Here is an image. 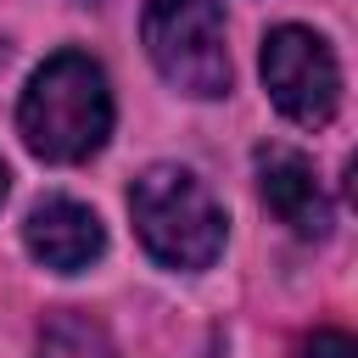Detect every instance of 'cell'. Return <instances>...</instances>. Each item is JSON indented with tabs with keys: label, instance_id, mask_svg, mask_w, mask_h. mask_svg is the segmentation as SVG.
<instances>
[{
	"label": "cell",
	"instance_id": "3",
	"mask_svg": "<svg viewBox=\"0 0 358 358\" xmlns=\"http://www.w3.org/2000/svg\"><path fill=\"white\" fill-rule=\"evenodd\" d=\"M145 50L157 73L196 101L229 90V50H224V11L218 0H145L140 17Z\"/></svg>",
	"mask_w": 358,
	"mask_h": 358
},
{
	"label": "cell",
	"instance_id": "8",
	"mask_svg": "<svg viewBox=\"0 0 358 358\" xmlns=\"http://www.w3.org/2000/svg\"><path fill=\"white\" fill-rule=\"evenodd\" d=\"M302 358H358V347H352V336H341V330H319V336L302 347Z\"/></svg>",
	"mask_w": 358,
	"mask_h": 358
},
{
	"label": "cell",
	"instance_id": "6",
	"mask_svg": "<svg viewBox=\"0 0 358 358\" xmlns=\"http://www.w3.org/2000/svg\"><path fill=\"white\" fill-rule=\"evenodd\" d=\"M22 241H28V252H34L45 268H56V274H78L84 263H95V257L106 252L101 218H95L84 201H67V196L39 201V207L28 213V224H22Z\"/></svg>",
	"mask_w": 358,
	"mask_h": 358
},
{
	"label": "cell",
	"instance_id": "9",
	"mask_svg": "<svg viewBox=\"0 0 358 358\" xmlns=\"http://www.w3.org/2000/svg\"><path fill=\"white\" fill-rule=\"evenodd\" d=\"M0 201H6V162H0Z\"/></svg>",
	"mask_w": 358,
	"mask_h": 358
},
{
	"label": "cell",
	"instance_id": "2",
	"mask_svg": "<svg viewBox=\"0 0 358 358\" xmlns=\"http://www.w3.org/2000/svg\"><path fill=\"white\" fill-rule=\"evenodd\" d=\"M129 213H134L140 246L162 268H207L229 235V218L213 201V190L190 168H173V162H157L134 179Z\"/></svg>",
	"mask_w": 358,
	"mask_h": 358
},
{
	"label": "cell",
	"instance_id": "1",
	"mask_svg": "<svg viewBox=\"0 0 358 358\" xmlns=\"http://www.w3.org/2000/svg\"><path fill=\"white\" fill-rule=\"evenodd\" d=\"M17 129L45 162H90L112 134V90L106 73L84 50H56L22 90Z\"/></svg>",
	"mask_w": 358,
	"mask_h": 358
},
{
	"label": "cell",
	"instance_id": "5",
	"mask_svg": "<svg viewBox=\"0 0 358 358\" xmlns=\"http://www.w3.org/2000/svg\"><path fill=\"white\" fill-rule=\"evenodd\" d=\"M257 190L280 224H291L302 241H319L330 229V201L313 179V162L291 145H263L257 151Z\"/></svg>",
	"mask_w": 358,
	"mask_h": 358
},
{
	"label": "cell",
	"instance_id": "4",
	"mask_svg": "<svg viewBox=\"0 0 358 358\" xmlns=\"http://www.w3.org/2000/svg\"><path fill=\"white\" fill-rule=\"evenodd\" d=\"M263 84H268V101L302 123V129H319L336 117V101H341V67L330 56V45L313 34V28H274L263 39Z\"/></svg>",
	"mask_w": 358,
	"mask_h": 358
},
{
	"label": "cell",
	"instance_id": "7",
	"mask_svg": "<svg viewBox=\"0 0 358 358\" xmlns=\"http://www.w3.org/2000/svg\"><path fill=\"white\" fill-rule=\"evenodd\" d=\"M39 358H117V347L90 313H56L39 336Z\"/></svg>",
	"mask_w": 358,
	"mask_h": 358
}]
</instances>
